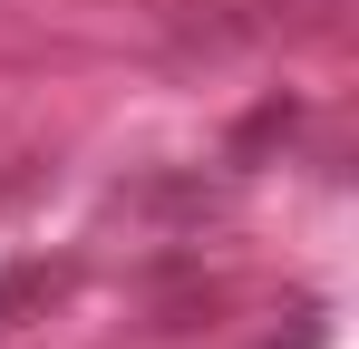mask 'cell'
I'll use <instances>...</instances> for the list:
<instances>
[{
	"mask_svg": "<svg viewBox=\"0 0 359 349\" xmlns=\"http://www.w3.org/2000/svg\"><path fill=\"white\" fill-rule=\"evenodd\" d=\"M68 282H78L68 262H10V272H0V340H10V330H20L29 310H49Z\"/></svg>",
	"mask_w": 359,
	"mask_h": 349,
	"instance_id": "1",
	"label": "cell"
}]
</instances>
